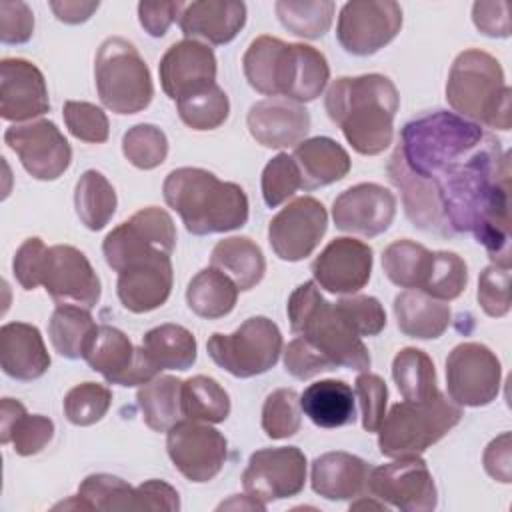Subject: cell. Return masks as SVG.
Segmentation results:
<instances>
[{
  "label": "cell",
  "instance_id": "6da1fadb",
  "mask_svg": "<svg viewBox=\"0 0 512 512\" xmlns=\"http://www.w3.org/2000/svg\"><path fill=\"white\" fill-rule=\"evenodd\" d=\"M444 218L452 232H470L492 264L510 266V154L486 134L466 158L436 178Z\"/></svg>",
  "mask_w": 512,
  "mask_h": 512
},
{
  "label": "cell",
  "instance_id": "7a4b0ae2",
  "mask_svg": "<svg viewBox=\"0 0 512 512\" xmlns=\"http://www.w3.org/2000/svg\"><path fill=\"white\" fill-rule=\"evenodd\" d=\"M324 106L358 154L376 156L392 144L400 96L388 76H342L330 84Z\"/></svg>",
  "mask_w": 512,
  "mask_h": 512
},
{
  "label": "cell",
  "instance_id": "3957f363",
  "mask_svg": "<svg viewBox=\"0 0 512 512\" xmlns=\"http://www.w3.org/2000/svg\"><path fill=\"white\" fill-rule=\"evenodd\" d=\"M242 68L256 92L294 102L316 100L330 78L326 56L320 50L274 36L254 38L244 52Z\"/></svg>",
  "mask_w": 512,
  "mask_h": 512
},
{
  "label": "cell",
  "instance_id": "277c9868",
  "mask_svg": "<svg viewBox=\"0 0 512 512\" xmlns=\"http://www.w3.org/2000/svg\"><path fill=\"white\" fill-rule=\"evenodd\" d=\"M162 194L194 236L238 230L248 222V196L242 186L222 182L204 168L172 170Z\"/></svg>",
  "mask_w": 512,
  "mask_h": 512
},
{
  "label": "cell",
  "instance_id": "5b68a950",
  "mask_svg": "<svg viewBox=\"0 0 512 512\" xmlns=\"http://www.w3.org/2000/svg\"><path fill=\"white\" fill-rule=\"evenodd\" d=\"M12 270L24 290L44 286L56 304L90 310L100 300V280L92 264L70 244L48 248L40 238H28L16 250Z\"/></svg>",
  "mask_w": 512,
  "mask_h": 512
},
{
  "label": "cell",
  "instance_id": "8992f818",
  "mask_svg": "<svg viewBox=\"0 0 512 512\" xmlns=\"http://www.w3.org/2000/svg\"><path fill=\"white\" fill-rule=\"evenodd\" d=\"M484 138L486 132L478 124L448 110H434L406 122L396 148L414 174L436 178L446 166L466 158Z\"/></svg>",
  "mask_w": 512,
  "mask_h": 512
},
{
  "label": "cell",
  "instance_id": "52a82bcc",
  "mask_svg": "<svg viewBox=\"0 0 512 512\" xmlns=\"http://www.w3.org/2000/svg\"><path fill=\"white\" fill-rule=\"evenodd\" d=\"M446 100L462 118L510 130V88L500 62L488 52L470 48L456 56L446 80Z\"/></svg>",
  "mask_w": 512,
  "mask_h": 512
},
{
  "label": "cell",
  "instance_id": "ba28073f",
  "mask_svg": "<svg viewBox=\"0 0 512 512\" xmlns=\"http://www.w3.org/2000/svg\"><path fill=\"white\" fill-rule=\"evenodd\" d=\"M286 312L292 332L306 338L336 368H370V354L362 338L338 316L334 304L316 288V282L300 284L290 294Z\"/></svg>",
  "mask_w": 512,
  "mask_h": 512
},
{
  "label": "cell",
  "instance_id": "9c48e42d",
  "mask_svg": "<svg viewBox=\"0 0 512 512\" xmlns=\"http://www.w3.org/2000/svg\"><path fill=\"white\" fill-rule=\"evenodd\" d=\"M462 420V408L442 392L404 400L390 408L378 428V448L388 458L420 456Z\"/></svg>",
  "mask_w": 512,
  "mask_h": 512
},
{
  "label": "cell",
  "instance_id": "30bf717a",
  "mask_svg": "<svg viewBox=\"0 0 512 512\" xmlns=\"http://www.w3.org/2000/svg\"><path fill=\"white\" fill-rule=\"evenodd\" d=\"M94 80L100 102L114 114H136L154 96L150 70L138 48L120 36L106 38L96 54Z\"/></svg>",
  "mask_w": 512,
  "mask_h": 512
},
{
  "label": "cell",
  "instance_id": "8fae6325",
  "mask_svg": "<svg viewBox=\"0 0 512 512\" xmlns=\"http://www.w3.org/2000/svg\"><path fill=\"white\" fill-rule=\"evenodd\" d=\"M216 366L236 378H252L276 366L282 352V334L266 316H252L232 334L216 332L206 342Z\"/></svg>",
  "mask_w": 512,
  "mask_h": 512
},
{
  "label": "cell",
  "instance_id": "7c38bea8",
  "mask_svg": "<svg viewBox=\"0 0 512 512\" xmlns=\"http://www.w3.org/2000/svg\"><path fill=\"white\" fill-rule=\"evenodd\" d=\"M498 356L480 342H462L446 358V388L458 406H486L500 392Z\"/></svg>",
  "mask_w": 512,
  "mask_h": 512
},
{
  "label": "cell",
  "instance_id": "4fadbf2b",
  "mask_svg": "<svg viewBox=\"0 0 512 512\" xmlns=\"http://www.w3.org/2000/svg\"><path fill=\"white\" fill-rule=\"evenodd\" d=\"M368 494L404 512H430L438 504L434 478L420 456H400L372 468Z\"/></svg>",
  "mask_w": 512,
  "mask_h": 512
},
{
  "label": "cell",
  "instance_id": "5bb4252c",
  "mask_svg": "<svg viewBox=\"0 0 512 512\" xmlns=\"http://www.w3.org/2000/svg\"><path fill=\"white\" fill-rule=\"evenodd\" d=\"M402 28V8L392 0L346 2L340 8L336 38L354 56H372Z\"/></svg>",
  "mask_w": 512,
  "mask_h": 512
},
{
  "label": "cell",
  "instance_id": "9a60e30c",
  "mask_svg": "<svg viewBox=\"0 0 512 512\" xmlns=\"http://www.w3.org/2000/svg\"><path fill=\"white\" fill-rule=\"evenodd\" d=\"M166 450L186 480L202 484L222 470L228 456V442L208 422L186 418L168 430Z\"/></svg>",
  "mask_w": 512,
  "mask_h": 512
},
{
  "label": "cell",
  "instance_id": "2e32d148",
  "mask_svg": "<svg viewBox=\"0 0 512 512\" xmlns=\"http://www.w3.org/2000/svg\"><path fill=\"white\" fill-rule=\"evenodd\" d=\"M306 484V456L296 446L256 450L242 474V486L248 496L268 504L292 498Z\"/></svg>",
  "mask_w": 512,
  "mask_h": 512
},
{
  "label": "cell",
  "instance_id": "e0dca14e",
  "mask_svg": "<svg viewBox=\"0 0 512 512\" xmlns=\"http://www.w3.org/2000/svg\"><path fill=\"white\" fill-rule=\"evenodd\" d=\"M176 246V228L170 214L158 206H148L132 214L126 222L116 226L102 242L106 264L118 272L124 262L138 254L166 252L172 254Z\"/></svg>",
  "mask_w": 512,
  "mask_h": 512
},
{
  "label": "cell",
  "instance_id": "ac0fdd59",
  "mask_svg": "<svg viewBox=\"0 0 512 512\" xmlns=\"http://www.w3.org/2000/svg\"><path fill=\"white\" fill-rule=\"evenodd\" d=\"M84 360L108 384L118 386L146 384L160 374L144 348H136L122 330L108 324L98 326Z\"/></svg>",
  "mask_w": 512,
  "mask_h": 512
},
{
  "label": "cell",
  "instance_id": "d6986e66",
  "mask_svg": "<svg viewBox=\"0 0 512 512\" xmlns=\"http://www.w3.org/2000/svg\"><path fill=\"white\" fill-rule=\"evenodd\" d=\"M4 142L18 154L24 170L36 180H56L72 162L68 140L50 120L14 124L6 128Z\"/></svg>",
  "mask_w": 512,
  "mask_h": 512
},
{
  "label": "cell",
  "instance_id": "ffe728a7",
  "mask_svg": "<svg viewBox=\"0 0 512 512\" xmlns=\"http://www.w3.org/2000/svg\"><path fill=\"white\" fill-rule=\"evenodd\" d=\"M328 214L320 200L302 196L284 206L268 224V242L284 262L310 256L326 234Z\"/></svg>",
  "mask_w": 512,
  "mask_h": 512
},
{
  "label": "cell",
  "instance_id": "44dd1931",
  "mask_svg": "<svg viewBox=\"0 0 512 512\" xmlns=\"http://www.w3.org/2000/svg\"><path fill=\"white\" fill-rule=\"evenodd\" d=\"M172 254L148 252L130 258L118 270L116 294L134 314L160 308L172 292Z\"/></svg>",
  "mask_w": 512,
  "mask_h": 512
},
{
  "label": "cell",
  "instance_id": "7402d4cb",
  "mask_svg": "<svg viewBox=\"0 0 512 512\" xmlns=\"http://www.w3.org/2000/svg\"><path fill=\"white\" fill-rule=\"evenodd\" d=\"M396 216L394 194L374 182L346 188L332 204V218L338 230L374 238L388 230Z\"/></svg>",
  "mask_w": 512,
  "mask_h": 512
},
{
  "label": "cell",
  "instance_id": "603a6c76",
  "mask_svg": "<svg viewBox=\"0 0 512 512\" xmlns=\"http://www.w3.org/2000/svg\"><path fill=\"white\" fill-rule=\"evenodd\" d=\"M158 74L166 96L178 102L216 84V56L208 44L186 38L164 52Z\"/></svg>",
  "mask_w": 512,
  "mask_h": 512
},
{
  "label": "cell",
  "instance_id": "cb8c5ba5",
  "mask_svg": "<svg viewBox=\"0 0 512 512\" xmlns=\"http://www.w3.org/2000/svg\"><path fill=\"white\" fill-rule=\"evenodd\" d=\"M372 274V248L356 238H334L312 262L314 282L332 294L362 290Z\"/></svg>",
  "mask_w": 512,
  "mask_h": 512
},
{
  "label": "cell",
  "instance_id": "d4e9b609",
  "mask_svg": "<svg viewBox=\"0 0 512 512\" xmlns=\"http://www.w3.org/2000/svg\"><path fill=\"white\" fill-rule=\"evenodd\" d=\"M50 110L42 72L24 58L0 62V116L10 122L32 120Z\"/></svg>",
  "mask_w": 512,
  "mask_h": 512
},
{
  "label": "cell",
  "instance_id": "484cf974",
  "mask_svg": "<svg viewBox=\"0 0 512 512\" xmlns=\"http://www.w3.org/2000/svg\"><path fill=\"white\" fill-rule=\"evenodd\" d=\"M246 124L252 138L264 148H290L306 138L310 114L300 102L274 96L252 104Z\"/></svg>",
  "mask_w": 512,
  "mask_h": 512
},
{
  "label": "cell",
  "instance_id": "4316f807",
  "mask_svg": "<svg viewBox=\"0 0 512 512\" xmlns=\"http://www.w3.org/2000/svg\"><path fill=\"white\" fill-rule=\"evenodd\" d=\"M388 176H390L392 184L396 188H400L404 212L416 228H420L424 232L438 234V236L454 234L444 218L436 182L432 178H422V176L414 174L402 160L398 148L394 150V154L390 158Z\"/></svg>",
  "mask_w": 512,
  "mask_h": 512
},
{
  "label": "cell",
  "instance_id": "83f0119b",
  "mask_svg": "<svg viewBox=\"0 0 512 512\" xmlns=\"http://www.w3.org/2000/svg\"><path fill=\"white\" fill-rule=\"evenodd\" d=\"M246 24V4L234 0L182 2L178 26L188 40L228 44Z\"/></svg>",
  "mask_w": 512,
  "mask_h": 512
},
{
  "label": "cell",
  "instance_id": "f1b7e54d",
  "mask_svg": "<svg viewBox=\"0 0 512 512\" xmlns=\"http://www.w3.org/2000/svg\"><path fill=\"white\" fill-rule=\"evenodd\" d=\"M372 466L348 452H326L312 462V490L326 500H352L368 494Z\"/></svg>",
  "mask_w": 512,
  "mask_h": 512
},
{
  "label": "cell",
  "instance_id": "f546056e",
  "mask_svg": "<svg viewBox=\"0 0 512 512\" xmlns=\"http://www.w3.org/2000/svg\"><path fill=\"white\" fill-rule=\"evenodd\" d=\"M0 364L4 374L14 380L30 382L46 374L50 354L36 326L8 322L0 328Z\"/></svg>",
  "mask_w": 512,
  "mask_h": 512
},
{
  "label": "cell",
  "instance_id": "4dcf8cb0",
  "mask_svg": "<svg viewBox=\"0 0 512 512\" xmlns=\"http://www.w3.org/2000/svg\"><path fill=\"white\" fill-rule=\"evenodd\" d=\"M302 176V188L314 190L342 180L350 172L348 152L328 136L302 140L292 154Z\"/></svg>",
  "mask_w": 512,
  "mask_h": 512
},
{
  "label": "cell",
  "instance_id": "1f68e13d",
  "mask_svg": "<svg viewBox=\"0 0 512 512\" xmlns=\"http://www.w3.org/2000/svg\"><path fill=\"white\" fill-rule=\"evenodd\" d=\"M394 316L402 334L418 340H434L450 324V306L420 290H406L394 298Z\"/></svg>",
  "mask_w": 512,
  "mask_h": 512
},
{
  "label": "cell",
  "instance_id": "d6a6232c",
  "mask_svg": "<svg viewBox=\"0 0 512 512\" xmlns=\"http://www.w3.org/2000/svg\"><path fill=\"white\" fill-rule=\"evenodd\" d=\"M300 408L320 428H340L356 420L354 394L344 380L312 382L300 394Z\"/></svg>",
  "mask_w": 512,
  "mask_h": 512
},
{
  "label": "cell",
  "instance_id": "836d02e7",
  "mask_svg": "<svg viewBox=\"0 0 512 512\" xmlns=\"http://www.w3.org/2000/svg\"><path fill=\"white\" fill-rule=\"evenodd\" d=\"M54 436V422L42 414H26L22 402L2 398L0 404V440L12 442L20 456H34L46 448Z\"/></svg>",
  "mask_w": 512,
  "mask_h": 512
},
{
  "label": "cell",
  "instance_id": "e575fe53",
  "mask_svg": "<svg viewBox=\"0 0 512 512\" xmlns=\"http://www.w3.org/2000/svg\"><path fill=\"white\" fill-rule=\"evenodd\" d=\"M210 266L224 272L238 290H252L266 272V260L260 246L246 236H230L212 248Z\"/></svg>",
  "mask_w": 512,
  "mask_h": 512
},
{
  "label": "cell",
  "instance_id": "d590c367",
  "mask_svg": "<svg viewBox=\"0 0 512 512\" xmlns=\"http://www.w3.org/2000/svg\"><path fill=\"white\" fill-rule=\"evenodd\" d=\"M238 300V286L218 268L200 270L186 288L188 308L208 320L222 318L230 314Z\"/></svg>",
  "mask_w": 512,
  "mask_h": 512
},
{
  "label": "cell",
  "instance_id": "8d00e7d4",
  "mask_svg": "<svg viewBox=\"0 0 512 512\" xmlns=\"http://www.w3.org/2000/svg\"><path fill=\"white\" fill-rule=\"evenodd\" d=\"M146 426L154 432H168L182 420V380L176 376H156L142 384L136 394Z\"/></svg>",
  "mask_w": 512,
  "mask_h": 512
},
{
  "label": "cell",
  "instance_id": "74e56055",
  "mask_svg": "<svg viewBox=\"0 0 512 512\" xmlns=\"http://www.w3.org/2000/svg\"><path fill=\"white\" fill-rule=\"evenodd\" d=\"M142 348L158 370H188L196 362V338L180 324H160L142 336Z\"/></svg>",
  "mask_w": 512,
  "mask_h": 512
},
{
  "label": "cell",
  "instance_id": "f35d334b",
  "mask_svg": "<svg viewBox=\"0 0 512 512\" xmlns=\"http://www.w3.org/2000/svg\"><path fill=\"white\" fill-rule=\"evenodd\" d=\"M96 330L98 326L90 312L72 304H58L48 322V336L54 350L68 360L84 358Z\"/></svg>",
  "mask_w": 512,
  "mask_h": 512
},
{
  "label": "cell",
  "instance_id": "ab89813d",
  "mask_svg": "<svg viewBox=\"0 0 512 512\" xmlns=\"http://www.w3.org/2000/svg\"><path fill=\"white\" fill-rule=\"evenodd\" d=\"M116 190L98 170H86L76 182L74 206L80 222L88 230H102L116 212Z\"/></svg>",
  "mask_w": 512,
  "mask_h": 512
},
{
  "label": "cell",
  "instance_id": "60d3db41",
  "mask_svg": "<svg viewBox=\"0 0 512 512\" xmlns=\"http://www.w3.org/2000/svg\"><path fill=\"white\" fill-rule=\"evenodd\" d=\"M432 266V252L412 240H396L382 252V268L388 280L400 288H424Z\"/></svg>",
  "mask_w": 512,
  "mask_h": 512
},
{
  "label": "cell",
  "instance_id": "b9f144b4",
  "mask_svg": "<svg viewBox=\"0 0 512 512\" xmlns=\"http://www.w3.org/2000/svg\"><path fill=\"white\" fill-rule=\"evenodd\" d=\"M392 378L404 400H426L438 390L436 368L420 348H402L392 360Z\"/></svg>",
  "mask_w": 512,
  "mask_h": 512
},
{
  "label": "cell",
  "instance_id": "7bdbcfd3",
  "mask_svg": "<svg viewBox=\"0 0 512 512\" xmlns=\"http://www.w3.org/2000/svg\"><path fill=\"white\" fill-rule=\"evenodd\" d=\"M182 414L208 424L224 422L230 414V396L214 378L192 376L182 382Z\"/></svg>",
  "mask_w": 512,
  "mask_h": 512
},
{
  "label": "cell",
  "instance_id": "ee69618b",
  "mask_svg": "<svg viewBox=\"0 0 512 512\" xmlns=\"http://www.w3.org/2000/svg\"><path fill=\"white\" fill-rule=\"evenodd\" d=\"M334 2L330 0H278L274 4L280 24L294 36L316 40L332 24Z\"/></svg>",
  "mask_w": 512,
  "mask_h": 512
},
{
  "label": "cell",
  "instance_id": "f6af8a7d",
  "mask_svg": "<svg viewBox=\"0 0 512 512\" xmlns=\"http://www.w3.org/2000/svg\"><path fill=\"white\" fill-rule=\"evenodd\" d=\"M82 510H134V488L112 474H90L78 486Z\"/></svg>",
  "mask_w": 512,
  "mask_h": 512
},
{
  "label": "cell",
  "instance_id": "bcb514c9",
  "mask_svg": "<svg viewBox=\"0 0 512 512\" xmlns=\"http://www.w3.org/2000/svg\"><path fill=\"white\" fill-rule=\"evenodd\" d=\"M176 106L180 120L192 130H214L222 126L230 114L228 96L218 84L178 100Z\"/></svg>",
  "mask_w": 512,
  "mask_h": 512
},
{
  "label": "cell",
  "instance_id": "7dc6e473",
  "mask_svg": "<svg viewBox=\"0 0 512 512\" xmlns=\"http://www.w3.org/2000/svg\"><path fill=\"white\" fill-rule=\"evenodd\" d=\"M468 284L466 262L456 252L436 250L432 252V266L426 278V284L420 292L436 300H454L458 298Z\"/></svg>",
  "mask_w": 512,
  "mask_h": 512
},
{
  "label": "cell",
  "instance_id": "c3c4849f",
  "mask_svg": "<svg viewBox=\"0 0 512 512\" xmlns=\"http://www.w3.org/2000/svg\"><path fill=\"white\" fill-rule=\"evenodd\" d=\"M300 396L294 388H278L270 392L262 406V430L272 440L290 438L300 430Z\"/></svg>",
  "mask_w": 512,
  "mask_h": 512
},
{
  "label": "cell",
  "instance_id": "681fc988",
  "mask_svg": "<svg viewBox=\"0 0 512 512\" xmlns=\"http://www.w3.org/2000/svg\"><path fill=\"white\" fill-rule=\"evenodd\" d=\"M112 404V392L98 382H82L64 396V416L74 426H92L102 420Z\"/></svg>",
  "mask_w": 512,
  "mask_h": 512
},
{
  "label": "cell",
  "instance_id": "f907efd6",
  "mask_svg": "<svg viewBox=\"0 0 512 512\" xmlns=\"http://www.w3.org/2000/svg\"><path fill=\"white\" fill-rule=\"evenodd\" d=\"M122 152L132 166L152 170L166 160L168 138L154 124H136L124 134Z\"/></svg>",
  "mask_w": 512,
  "mask_h": 512
},
{
  "label": "cell",
  "instance_id": "816d5d0a",
  "mask_svg": "<svg viewBox=\"0 0 512 512\" xmlns=\"http://www.w3.org/2000/svg\"><path fill=\"white\" fill-rule=\"evenodd\" d=\"M302 188L298 164L286 152L276 154L262 170V198L266 206L276 208Z\"/></svg>",
  "mask_w": 512,
  "mask_h": 512
},
{
  "label": "cell",
  "instance_id": "f5cc1de1",
  "mask_svg": "<svg viewBox=\"0 0 512 512\" xmlns=\"http://www.w3.org/2000/svg\"><path fill=\"white\" fill-rule=\"evenodd\" d=\"M338 316L362 338L376 336L386 326V312L374 296H344L334 304Z\"/></svg>",
  "mask_w": 512,
  "mask_h": 512
},
{
  "label": "cell",
  "instance_id": "db71d44e",
  "mask_svg": "<svg viewBox=\"0 0 512 512\" xmlns=\"http://www.w3.org/2000/svg\"><path fill=\"white\" fill-rule=\"evenodd\" d=\"M64 122L68 132L82 142L102 144L108 140V116L96 104L78 100L64 102Z\"/></svg>",
  "mask_w": 512,
  "mask_h": 512
},
{
  "label": "cell",
  "instance_id": "11a10c76",
  "mask_svg": "<svg viewBox=\"0 0 512 512\" xmlns=\"http://www.w3.org/2000/svg\"><path fill=\"white\" fill-rule=\"evenodd\" d=\"M476 298L484 314L506 316L510 310V266H486L478 278Z\"/></svg>",
  "mask_w": 512,
  "mask_h": 512
},
{
  "label": "cell",
  "instance_id": "9f6ffc18",
  "mask_svg": "<svg viewBox=\"0 0 512 512\" xmlns=\"http://www.w3.org/2000/svg\"><path fill=\"white\" fill-rule=\"evenodd\" d=\"M354 384H356V396L362 410V426L368 432H378L386 416V402H388L386 382L378 374L362 372Z\"/></svg>",
  "mask_w": 512,
  "mask_h": 512
},
{
  "label": "cell",
  "instance_id": "6f0895ef",
  "mask_svg": "<svg viewBox=\"0 0 512 512\" xmlns=\"http://www.w3.org/2000/svg\"><path fill=\"white\" fill-rule=\"evenodd\" d=\"M284 368L298 380H310L320 372L336 370V366L302 336L288 342L284 350Z\"/></svg>",
  "mask_w": 512,
  "mask_h": 512
},
{
  "label": "cell",
  "instance_id": "680465c9",
  "mask_svg": "<svg viewBox=\"0 0 512 512\" xmlns=\"http://www.w3.org/2000/svg\"><path fill=\"white\" fill-rule=\"evenodd\" d=\"M34 14L26 2H0V40L4 44H24L32 38Z\"/></svg>",
  "mask_w": 512,
  "mask_h": 512
},
{
  "label": "cell",
  "instance_id": "91938a15",
  "mask_svg": "<svg viewBox=\"0 0 512 512\" xmlns=\"http://www.w3.org/2000/svg\"><path fill=\"white\" fill-rule=\"evenodd\" d=\"M134 510H180V496L176 488L162 480H148L134 488Z\"/></svg>",
  "mask_w": 512,
  "mask_h": 512
},
{
  "label": "cell",
  "instance_id": "94428289",
  "mask_svg": "<svg viewBox=\"0 0 512 512\" xmlns=\"http://www.w3.org/2000/svg\"><path fill=\"white\" fill-rule=\"evenodd\" d=\"M472 22L474 26L492 38H508L510 36V16L508 2H474L472 6Z\"/></svg>",
  "mask_w": 512,
  "mask_h": 512
},
{
  "label": "cell",
  "instance_id": "6125c7cd",
  "mask_svg": "<svg viewBox=\"0 0 512 512\" xmlns=\"http://www.w3.org/2000/svg\"><path fill=\"white\" fill-rule=\"evenodd\" d=\"M182 2H140L138 4V20L140 26L154 38L166 34L170 24L178 20Z\"/></svg>",
  "mask_w": 512,
  "mask_h": 512
},
{
  "label": "cell",
  "instance_id": "be15d7a7",
  "mask_svg": "<svg viewBox=\"0 0 512 512\" xmlns=\"http://www.w3.org/2000/svg\"><path fill=\"white\" fill-rule=\"evenodd\" d=\"M510 432L496 436L484 450V470L498 482H512V456H510Z\"/></svg>",
  "mask_w": 512,
  "mask_h": 512
},
{
  "label": "cell",
  "instance_id": "e7e4bbea",
  "mask_svg": "<svg viewBox=\"0 0 512 512\" xmlns=\"http://www.w3.org/2000/svg\"><path fill=\"white\" fill-rule=\"evenodd\" d=\"M100 2L92 0V2H86V0H60V2H50V8L54 12V16L60 20V22H66V24H80V22H86L96 10H98Z\"/></svg>",
  "mask_w": 512,
  "mask_h": 512
},
{
  "label": "cell",
  "instance_id": "03108f58",
  "mask_svg": "<svg viewBox=\"0 0 512 512\" xmlns=\"http://www.w3.org/2000/svg\"><path fill=\"white\" fill-rule=\"evenodd\" d=\"M260 510V512H264L266 510V504H262V502H258V500H254L252 496H232L230 500H226V502H222V504H218V510Z\"/></svg>",
  "mask_w": 512,
  "mask_h": 512
},
{
  "label": "cell",
  "instance_id": "003e7915",
  "mask_svg": "<svg viewBox=\"0 0 512 512\" xmlns=\"http://www.w3.org/2000/svg\"><path fill=\"white\" fill-rule=\"evenodd\" d=\"M360 508H374V510H388V506L380 500L378 502V498L374 500V496H368L366 498V494L362 496V500H358V502H352L350 504V510H360Z\"/></svg>",
  "mask_w": 512,
  "mask_h": 512
}]
</instances>
